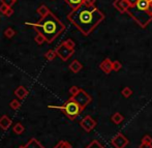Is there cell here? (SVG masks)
<instances>
[{"instance_id":"29","label":"cell","mask_w":152,"mask_h":148,"mask_svg":"<svg viewBox=\"0 0 152 148\" xmlns=\"http://www.w3.org/2000/svg\"><path fill=\"white\" fill-rule=\"evenodd\" d=\"M1 3L7 5L8 7H12V6L16 3V0H1Z\"/></svg>"},{"instance_id":"24","label":"cell","mask_w":152,"mask_h":148,"mask_svg":"<svg viewBox=\"0 0 152 148\" xmlns=\"http://www.w3.org/2000/svg\"><path fill=\"white\" fill-rule=\"evenodd\" d=\"M10 107L12 109V110H18V109L21 107V104L18 100H12V102L10 103Z\"/></svg>"},{"instance_id":"18","label":"cell","mask_w":152,"mask_h":148,"mask_svg":"<svg viewBox=\"0 0 152 148\" xmlns=\"http://www.w3.org/2000/svg\"><path fill=\"white\" fill-rule=\"evenodd\" d=\"M12 130H14L15 134H17V135H22L23 133L25 132V127H24V125H23L22 123L18 122V123L15 124V126H14V128H12Z\"/></svg>"},{"instance_id":"8","label":"cell","mask_w":152,"mask_h":148,"mask_svg":"<svg viewBox=\"0 0 152 148\" xmlns=\"http://www.w3.org/2000/svg\"><path fill=\"white\" fill-rule=\"evenodd\" d=\"M80 125L86 133H90L96 126V121L92 118L91 116L87 115V116H85L84 118L80 121Z\"/></svg>"},{"instance_id":"5","label":"cell","mask_w":152,"mask_h":148,"mask_svg":"<svg viewBox=\"0 0 152 148\" xmlns=\"http://www.w3.org/2000/svg\"><path fill=\"white\" fill-rule=\"evenodd\" d=\"M57 56H59L63 61H66L74 55L75 42L72 40H66L56 48Z\"/></svg>"},{"instance_id":"20","label":"cell","mask_w":152,"mask_h":148,"mask_svg":"<svg viewBox=\"0 0 152 148\" xmlns=\"http://www.w3.org/2000/svg\"><path fill=\"white\" fill-rule=\"evenodd\" d=\"M86 148H106L99 141L97 140H92L90 143L86 146Z\"/></svg>"},{"instance_id":"3","label":"cell","mask_w":152,"mask_h":148,"mask_svg":"<svg viewBox=\"0 0 152 148\" xmlns=\"http://www.w3.org/2000/svg\"><path fill=\"white\" fill-rule=\"evenodd\" d=\"M129 4L126 14L142 28L152 22V0H126Z\"/></svg>"},{"instance_id":"28","label":"cell","mask_w":152,"mask_h":148,"mask_svg":"<svg viewBox=\"0 0 152 148\" xmlns=\"http://www.w3.org/2000/svg\"><path fill=\"white\" fill-rule=\"evenodd\" d=\"M79 91H80V88H79V87H77V86H72V87H70V88H69V93H70V95H72V96L76 95Z\"/></svg>"},{"instance_id":"14","label":"cell","mask_w":152,"mask_h":148,"mask_svg":"<svg viewBox=\"0 0 152 148\" xmlns=\"http://www.w3.org/2000/svg\"><path fill=\"white\" fill-rule=\"evenodd\" d=\"M82 68H83L82 63H81L80 61H78V60H74V61L69 64V70H72V73H75V74L79 73Z\"/></svg>"},{"instance_id":"12","label":"cell","mask_w":152,"mask_h":148,"mask_svg":"<svg viewBox=\"0 0 152 148\" xmlns=\"http://www.w3.org/2000/svg\"><path fill=\"white\" fill-rule=\"evenodd\" d=\"M29 91L24 86H19L18 88L15 90V95L19 98V100H24L27 95H28Z\"/></svg>"},{"instance_id":"15","label":"cell","mask_w":152,"mask_h":148,"mask_svg":"<svg viewBox=\"0 0 152 148\" xmlns=\"http://www.w3.org/2000/svg\"><path fill=\"white\" fill-rule=\"evenodd\" d=\"M72 10L75 8H78L79 6H81L82 4L85 3V0H64Z\"/></svg>"},{"instance_id":"2","label":"cell","mask_w":152,"mask_h":148,"mask_svg":"<svg viewBox=\"0 0 152 148\" xmlns=\"http://www.w3.org/2000/svg\"><path fill=\"white\" fill-rule=\"evenodd\" d=\"M26 24L30 25L32 28L36 30L38 33H42L46 37V40L48 44L53 42V40L58 35H60V33H62L64 31V29H65V26L63 25V23L52 12H50L46 17L42 18L38 22H27Z\"/></svg>"},{"instance_id":"26","label":"cell","mask_w":152,"mask_h":148,"mask_svg":"<svg viewBox=\"0 0 152 148\" xmlns=\"http://www.w3.org/2000/svg\"><path fill=\"white\" fill-rule=\"evenodd\" d=\"M121 67H122V64L119 61L115 60V61L112 62V68H113V70H114V72H118V70H120Z\"/></svg>"},{"instance_id":"10","label":"cell","mask_w":152,"mask_h":148,"mask_svg":"<svg viewBox=\"0 0 152 148\" xmlns=\"http://www.w3.org/2000/svg\"><path fill=\"white\" fill-rule=\"evenodd\" d=\"M112 62L113 61H111V60L109 59V58H106V59L104 60V61L102 62V63L99 64V68L102 70V72L104 73V74L109 75L113 70V68H112Z\"/></svg>"},{"instance_id":"11","label":"cell","mask_w":152,"mask_h":148,"mask_svg":"<svg viewBox=\"0 0 152 148\" xmlns=\"http://www.w3.org/2000/svg\"><path fill=\"white\" fill-rule=\"evenodd\" d=\"M12 125V119L6 115H2L0 117V127L3 130H7Z\"/></svg>"},{"instance_id":"4","label":"cell","mask_w":152,"mask_h":148,"mask_svg":"<svg viewBox=\"0 0 152 148\" xmlns=\"http://www.w3.org/2000/svg\"><path fill=\"white\" fill-rule=\"evenodd\" d=\"M48 108L58 109V110L63 111L65 116L70 120H75L84 110L72 96H70V98L67 102H65V104L63 106H48Z\"/></svg>"},{"instance_id":"30","label":"cell","mask_w":152,"mask_h":148,"mask_svg":"<svg viewBox=\"0 0 152 148\" xmlns=\"http://www.w3.org/2000/svg\"><path fill=\"white\" fill-rule=\"evenodd\" d=\"M8 6L7 5H5V4H3V3H1V5H0V12H1V14H5L6 12V10H8Z\"/></svg>"},{"instance_id":"23","label":"cell","mask_w":152,"mask_h":148,"mask_svg":"<svg viewBox=\"0 0 152 148\" xmlns=\"http://www.w3.org/2000/svg\"><path fill=\"white\" fill-rule=\"evenodd\" d=\"M54 148H72V145H70L69 143L67 142V141L62 140Z\"/></svg>"},{"instance_id":"6","label":"cell","mask_w":152,"mask_h":148,"mask_svg":"<svg viewBox=\"0 0 152 148\" xmlns=\"http://www.w3.org/2000/svg\"><path fill=\"white\" fill-rule=\"evenodd\" d=\"M72 97L74 98V100H76V102L78 103V104L80 105L83 109L86 108V107L92 102L91 96L89 95V94L87 93L84 89H80V91H79L76 95L72 96Z\"/></svg>"},{"instance_id":"22","label":"cell","mask_w":152,"mask_h":148,"mask_svg":"<svg viewBox=\"0 0 152 148\" xmlns=\"http://www.w3.org/2000/svg\"><path fill=\"white\" fill-rule=\"evenodd\" d=\"M4 35H5V37H7V38H12L16 35V31L10 27V28H6L4 30Z\"/></svg>"},{"instance_id":"33","label":"cell","mask_w":152,"mask_h":148,"mask_svg":"<svg viewBox=\"0 0 152 148\" xmlns=\"http://www.w3.org/2000/svg\"><path fill=\"white\" fill-rule=\"evenodd\" d=\"M96 0H85V3L86 4H91V5H93L94 3H95Z\"/></svg>"},{"instance_id":"9","label":"cell","mask_w":152,"mask_h":148,"mask_svg":"<svg viewBox=\"0 0 152 148\" xmlns=\"http://www.w3.org/2000/svg\"><path fill=\"white\" fill-rule=\"evenodd\" d=\"M113 5H114V7L116 8L118 12H120L121 14L126 12L128 7H129V4H128V2L126 1V0H115Z\"/></svg>"},{"instance_id":"16","label":"cell","mask_w":152,"mask_h":148,"mask_svg":"<svg viewBox=\"0 0 152 148\" xmlns=\"http://www.w3.org/2000/svg\"><path fill=\"white\" fill-rule=\"evenodd\" d=\"M111 120L113 121V123H115V124H120L121 122L124 120V116L121 114V113L116 112V113H114V114L112 115V117H111Z\"/></svg>"},{"instance_id":"17","label":"cell","mask_w":152,"mask_h":148,"mask_svg":"<svg viewBox=\"0 0 152 148\" xmlns=\"http://www.w3.org/2000/svg\"><path fill=\"white\" fill-rule=\"evenodd\" d=\"M36 12H37V14L39 15V16L42 17V18H44V17H46L48 14H50L51 12L49 10V8L47 7V6L45 5V4H42V5H40L39 7H38L37 10H36Z\"/></svg>"},{"instance_id":"31","label":"cell","mask_w":152,"mask_h":148,"mask_svg":"<svg viewBox=\"0 0 152 148\" xmlns=\"http://www.w3.org/2000/svg\"><path fill=\"white\" fill-rule=\"evenodd\" d=\"M12 14H14V10H12V7H10L7 10H6V12H5V14H4V16H5L6 18H8V17H10Z\"/></svg>"},{"instance_id":"21","label":"cell","mask_w":152,"mask_h":148,"mask_svg":"<svg viewBox=\"0 0 152 148\" xmlns=\"http://www.w3.org/2000/svg\"><path fill=\"white\" fill-rule=\"evenodd\" d=\"M34 42L40 46V45H42L44 42H46L47 40H46V37H45L42 33H38V32H37V34H36L35 37H34Z\"/></svg>"},{"instance_id":"27","label":"cell","mask_w":152,"mask_h":148,"mask_svg":"<svg viewBox=\"0 0 152 148\" xmlns=\"http://www.w3.org/2000/svg\"><path fill=\"white\" fill-rule=\"evenodd\" d=\"M141 143H147V144H152V137H150L149 135H146L142 138Z\"/></svg>"},{"instance_id":"7","label":"cell","mask_w":152,"mask_h":148,"mask_svg":"<svg viewBox=\"0 0 152 148\" xmlns=\"http://www.w3.org/2000/svg\"><path fill=\"white\" fill-rule=\"evenodd\" d=\"M129 143L128 139L125 136H123L122 133H118L115 137H113L111 140V144L115 148H124L126 147Z\"/></svg>"},{"instance_id":"13","label":"cell","mask_w":152,"mask_h":148,"mask_svg":"<svg viewBox=\"0 0 152 148\" xmlns=\"http://www.w3.org/2000/svg\"><path fill=\"white\" fill-rule=\"evenodd\" d=\"M24 147L25 148H45L42 145V143L36 140L35 138H31Z\"/></svg>"},{"instance_id":"32","label":"cell","mask_w":152,"mask_h":148,"mask_svg":"<svg viewBox=\"0 0 152 148\" xmlns=\"http://www.w3.org/2000/svg\"><path fill=\"white\" fill-rule=\"evenodd\" d=\"M139 148H152V144H147V143H141Z\"/></svg>"},{"instance_id":"25","label":"cell","mask_w":152,"mask_h":148,"mask_svg":"<svg viewBox=\"0 0 152 148\" xmlns=\"http://www.w3.org/2000/svg\"><path fill=\"white\" fill-rule=\"evenodd\" d=\"M132 94V90L129 88V87H124L123 89H122V95L124 96V97H129L130 95Z\"/></svg>"},{"instance_id":"1","label":"cell","mask_w":152,"mask_h":148,"mask_svg":"<svg viewBox=\"0 0 152 148\" xmlns=\"http://www.w3.org/2000/svg\"><path fill=\"white\" fill-rule=\"evenodd\" d=\"M67 20L84 35H89L104 20V14L94 4L84 3L78 8L72 10L67 15Z\"/></svg>"},{"instance_id":"34","label":"cell","mask_w":152,"mask_h":148,"mask_svg":"<svg viewBox=\"0 0 152 148\" xmlns=\"http://www.w3.org/2000/svg\"><path fill=\"white\" fill-rule=\"evenodd\" d=\"M19 148H25L24 146H20V147H19Z\"/></svg>"},{"instance_id":"35","label":"cell","mask_w":152,"mask_h":148,"mask_svg":"<svg viewBox=\"0 0 152 148\" xmlns=\"http://www.w3.org/2000/svg\"><path fill=\"white\" fill-rule=\"evenodd\" d=\"M16 1H17V0H16Z\"/></svg>"},{"instance_id":"19","label":"cell","mask_w":152,"mask_h":148,"mask_svg":"<svg viewBox=\"0 0 152 148\" xmlns=\"http://www.w3.org/2000/svg\"><path fill=\"white\" fill-rule=\"evenodd\" d=\"M57 56V53H56V50H49L48 52L45 54V58L47 60H49V61H52V60H54L56 58Z\"/></svg>"}]
</instances>
